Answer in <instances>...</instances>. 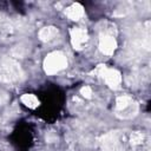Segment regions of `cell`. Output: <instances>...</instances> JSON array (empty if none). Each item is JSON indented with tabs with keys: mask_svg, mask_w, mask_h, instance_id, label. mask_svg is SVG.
Here are the masks:
<instances>
[{
	"mask_svg": "<svg viewBox=\"0 0 151 151\" xmlns=\"http://www.w3.org/2000/svg\"><path fill=\"white\" fill-rule=\"evenodd\" d=\"M24 78V71L19 63L13 58L0 59V81L17 83Z\"/></svg>",
	"mask_w": 151,
	"mask_h": 151,
	"instance_id": "obj_1",
	"label": "cell"
},
{
	"mask_svg": "<svg viewBox=\"0 0 151 151\" xmlns=\"http://www.w3.org/2000/svg\"><path fill=\"white\" fill-rule=\"evenodd\" d=\"M42 66L47 74H55L67 66V58L63 52L54 51L46 55Z\"/></svg>",
	"mask_w": 151,
	"mask_h": 151,
	"instance_id": "obj_2",
	"label": "cell"
},
{
	"mask_svg": "<svg viewBox=\"0 0 151 151\" xmlns=\"http://www.w3.org/2000/svg\"><path fill=\"white\" fill-rule=\"evenodd\" d=\"M138 112L137 103L130 96H120L116 99V113L122 118L134 117Z\"/></svg>",
	"mask_w": 151,
	"mask_h": 151,
	"instance_id": "obj_3",
	"label": "cell"
},
{
	"mask_svg": "<svg viewBox=\"0 0 151 151\" xmlns=\"http://www.w3.org/2000/svg\"><path fill=\"white\" fill-rule=\"evenodd\" d=\"M96 73H98V76H100L104 79V81L112 88H118L122 83L120 72L114 68L106 67L105 65H99L96 70Z\"/></svg>",
	"mask_w": 151,
	"mask_h": 151,
	"instance_id": "obj_4",
	"label": "cell"
},
{
	"mask_svg": "<svg viewBox=\"0 0 151 151\" xmlns=\"http://www.w3.org/2000/svg\"><path fill=\"white\" fill-rule=\"evenodd\" d=\"M116 48H117V41L113 37V31H109L107 28H105L99 35V50L101 51V53L106 55H111L113 54Z\"/></svg>",
	"mask_w": 151,
	"mask_h": 151,
	"instance_id": "obj_5",
	"label": "cell"
},
{
	"mask_svg": "<svg viewBox=\"0 0 151 151\" xmlns=\"http://www.w3.org/2000/svg\"><path fill=\"white\" fill-rule=\"evenodd\" d=\"M100 147L103 151H120L122 143L118 132H109L104 134L99 140Z\"/></svg>",
	"mask_w": 151,
	"mask_h": 151,
	"instance_id": "obj_6",
	"label": "cell"
},
{
	"mask_svg": "<svg viewBox=\"0 0 151 151\" xmlns=\"http://www.w3.org/2000/svg\"><path fill=\"white\" fill-rule=\"evenodd\" d=\"M70 35H71V44L73 48L77 51L83 50L88 41V33L85 28L81 27H73L70 32Z\"/></svg>",
	"mask_w": 151,
	"mask_h": 151,
	"instance_id": "obj_7",
	"label": "cell"
},
{
	"mask_svg": "<svg viewBox=\"0 0 151 151\" xmlns=\"http://www.w3.org/2000/svg\"><path fill=\"white\" fill-rule=\"evenodd\" d=\"M65 14L71 20L77 21V20L81 19L83 15H84V7L80 4H72L71 6H68L65 9Z\"/></svg>",
	"mask_w": 151,
	"mask_h": 151,
	"instance_id": "obj_8",
	"label": "cell"
},
{
	"mask_svg": "<svg viewBox=\"0 0 151 151\" xmlns=\"http://www.w3.org/2000/svg\"><path fill=\"white\" fill-rule=\"evenodd\" d=\"M59 34V29L55 27V26H46V27H42L40 31H39V39L41 41H51L53 40L54 38H57V35Z\"/></svg>",
	"mask_w": 151,
	"mask_h": 151,
	"instance_id": "obj_9",
	"label": "cell"
},
{
	"mask_svg": "<svg viewBox=\"0 0 151 151\" xmlns=\"http://www.w3.org/2000/svg\"><path fill=\"white\" fill-rule=\"evenodd\" d=\"M29 53V45L26 42H20L12 50V55L15 58H24Z\"/></svg>",
	"mask_w": 151,
	"mask_h": 151,
	"instance_id": "obj_10",
	"label": "cell"
},
{
	"mask_svg": "<svg viewBox=\"0 0 151 151\" xmlns=\"http://www.w3.org/2000/svg\"><path fill=\"white\" fill-rule=\"evenodd\" d=\"M21 101H22L27 107H31V109H35V107H38L39 104H40L39 99H38L34 94H32V93H25V94H22V96H21Z\"/></svg>",
	"mask_w": 151,
	"mask_h": 151,
	"instance_id": "obj_11",
	"label": "cell"
},
{
	"mask_svg": "<svg viewBox=\"0 0 151 151\" xmlns=\"http://www.w3.org/2000/svg\"><path fill=\"white\" fill-rule=\"evenodd\" d=\"M144 138L145 137H144V134L142 132L134 131V132H132L130 134V143H131V145H139V144H142L144 142Z\"/></svg>",
	"mask_w": 151,
	"mask_h": 151,
	"instance_id": "obj_12",
	"label": "cell"
},
{
	"mask_svg": "<svg viewBox=\"0 0 151 151\" xmlns=\"http://www.w3.org/2000/svg\"><path fill=\"white\" fill-rule=\"evenodd\" d=\"M130 9H131V4H130V2H124V4H122V5L116 9V12L113 13V15H114V17H123V15H126V14L130 12Z\"/></svg>",
	"mask_w": 151,
	"mask_h": 151,
	"instance_id": "obj_13",
	"label": "cell"
},
{
	"mask_svg": "<svg viewBox=\"0 0 151 151\" xmlns=\"http://www.w3.org/2000/svg\"><path fill=\"white\" fill-rule=\"evenodd\" d=\"M80 94L84 97V98H91L92 97V88L90 87V86H83L81 88H80Z\"/></svg>",
	"mask_w": 151,
	"mask_h": 151,
	"instance_id": "obj_14",
	"label": "cell"
},
{
	"mask_svg": "<svg viewBox=\"0 0 151 151\" xmlns=\"http://www.w3.org/2000/svg\"><path fill=\"white\" fill-rule=\"evenodd\" d=\"M46 140H47L48 143H54V142L58 140V136H57L54 132H48V133L46 134Z\"/></svg>",
	"mask_w": 151,
	"mask_h": 151,
	"instance_id": "obj_15",
	"label": "cell"
},
{
	"mask_svg": "<svg viewBox=\"0 0 151 151\" xmlns=\"http://www.w3.org/2000/svg\"><path fill=\"white\" fill-rule=\"evenodd\" d=\"M7 100H8V96H7V93L4 92L2 90H0V105H1V104H5Z\"/></svg>",
	"mask_w": 151,
	"mask_h": 151,
	"instance_id": "obj_16",
	"label": "cell"
},
{
	"mask_svg": "<svg viewBox=\"0 0 151 151\" xmlns=\"http://www.w3.org/2000/svg\"><path fill=\"white\" fill-rule=\"evenodd\" d=\"M0 21H1V15H0Z\"/></svg>",
	"mask_w": 151,
	"mask_h": 151,
	"instance_id": "obj_17",
	"label": "cell"
}]
</instances>
